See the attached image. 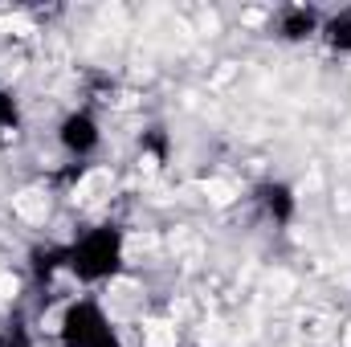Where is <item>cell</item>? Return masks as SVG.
Segmentation results:
<instances>
[{
  "label": "cell",
  "instance_id": "cell-1",
  "mask_svg": "<svg viewBox=\"0 0 351 347\" xmlns=\"http://www.w3.org/2000/svg\"><path fill=\"white\" fill-rule=\"evenodd\" d=\"M176 323L168 319H147L143 323V347H176Z\"/></svg>",
  "mask_w": 351,
  "mask_h": 347
},
{
  "label": "cell",
  "instance_id": "cell-2",
  "mask_svg": "<svg viewBox=\"0 0 351 347\" xmlns=\"http://www.w3.org/2000/svg\"><path fill=\"white\" fill-rule=\"evenodd\" d=\"M12 208H16V217H21V221H45L49 200H45L41 192H21V196L12 200Z\"/></svg>",
  "mask_w": 351,
  "mask_h": 347
}]
</instances>
